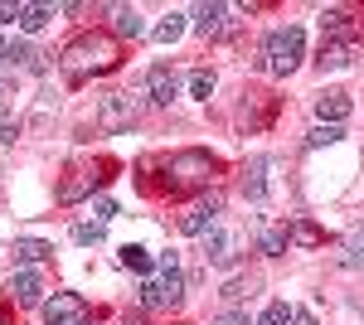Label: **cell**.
<instances>
[{"label":"cell","mask_w":364,"mask_h":325,"mask_svg":"<svg viewBox=\"0 0 364 325\" xmlns=\"http://www.w3.org/2000/svg\"><path fill=\"white\" fill-rule=\"evenodd\" d=\"M39 311H44V321H49V325H73V321H83V316H87V301L78 297V292H54Z\"/></svg>","instance_id":"obj_7"},{"label":"cell","mask_w":364,"mask_h":325,"mask_svg":"<svg viewBox=\"0 0 364 325\" xmlns=\"http://www.w3.org/2000/svg\"><path fill=\"white\" fill-rule=\"evenodd\" d=\"M214 325H252V321H248V316H243V311H224V316H219V321H214Z\"/></svg>","instance_id":"obj_30"},{"label":"cell","mask_w":364,"mask_h":325,"mask_svg":"<svg viewBox=\"0 0 364 325\" xmlns=\"http://www.w3.org/2000/svg\"><path fill=\"white\" fill-rule=\"evenodd\" d=\"M112 29L122 34V39H141V34H146V20H141V10H132V5H117Z\"/></svg>","instance_id":"obj_15"},{"label":"cell","mask_w":364,"mask_h":325,"mask_svg":"<svg viewBox=\"0 0 364 325\" xmlns=\"http://www.w3.org/2000/svg\"><path fill=\"white\" fill-rule=\"evenodd\" d=\"M136 122V102H132V92H107V97H97V127L107 136L127 132Z\"/></svg>","instance_id":"obj_6"},{"label":"cell","mask_w":364,"mask_h":325,"mask_svg":"<svg viewBox=\"0 0 364 325\" xmlns=\"http://www.w3.org/2000/svg\"><path fill=\"white\" fill-rule=\"evenodd\" d=\"M5 58H15L25 73H39V54H34L29 44H10V54H5Z\"/></svg>","instance_id":"obj_28"},{"label":"cell","mask_w":364,"mask_h":325,"mask_svg":"<svg viewBox=\"0 0 364 325\" xmlns=\"http://www.w3.org/2000/svg\"><path fill=\"white\" fill-rule=\"evenodd\" d=\"M228 257H233V238H228L224 228H209L204 233V262H219L224 267Z\"/></svg>","instance_id":"obj_16"},{"label":"cell","mask_w":364,"mask_h":325,"mask_svg":"<svg viewBox=\"0 0 364 325\" xmlns=\"http://www.w3.org/2000/svg\"><path fill=\"white\" fill-rule=\"evenodd\" d=\"M10 297H15V306H44V277L20 267L10 277Z\"/></svg>","instance_id":"obj_9"},{"label":"cell","mask_w":364,"mask_h":325,"mask_svg":"<svg viewBox=\"0 0 364 325\" xmlns=\"http://www.w3.org/2000/svg\"><path fill=\"white\" fill-rule=\"evenodd\" d=\"M291 321H296V311H291L287 301H272V306L262 311V325H291Z\"/></svg>","instance_id":"obj_27"},{"label":"cell","mask_w":364,"mask_h":325,"mask_svg":"<svg viewBox=\"0 0 364 325\" xmlns=\"http://www.w3.org/2000/svg\"><path fill=\"white\" fill-rule=\"evenodd\" d=\"M102 233H107V223L102 218H83V223H73V243H102Z\"/></svg>","instance_id":"obj_22"},{"label":"cell","mask_w":364,"mask_h":325,"mask_svg":"<svg viewBox=\"0 0 364 325\" xmlns=\"http://www.w3.org/2000/svg\"><path fill=\"white\" fill-rule=\"evenodd\" d=\"M267 170H272V161L257 156V161L248 165V175H243V194H248L252 204H262V194H267Z\"/></svg>","instance_id":"obj_14"},{"label":"cell","mask_w":364,"mask_h":325,"mask_svg":"<svg viewBox=\"0 0 364 325\" xmlns=\"http://www.w3.org/2000/svg\"><path fill=\"white\" fill-rule=\"evenodd\" d=\"M291 325H316V316H306V311H296V321Z\"/></svg>","instance_id":"obj_33"},{"label":"cell","mask_w":364,"mask_h":325,"mask_svg":"<svg viewBox=\"0 0 364 325\" xmlns=\"http://www.w3.org/2000/svg\"><path fill=\"white\" fill-rule=\"evenodd\" d=\"M161 185H166L170 194H190V190H209L214 185V175L224 170L219 165V156H209V151H199V146H190V151H170V156H161Z\"/></svg>","instance_id":"obj_2"},{"label":"cell","mask_w":364,"mask_h":325,"mask_svg":"<svg viewBox=\"0 0 364 325\" xmlns=\"http://www.w3.org/2000/svg\"><path fill=\"white\" fill-rule=\"evenodd\" d=\"M291 243V223H257V252L262 257H282Z\"/></svg>","instance_id":"obj_11"},{"label":"cell","mask_w":364,"mask_h":325,"mask_svg":"<svg viewBox=\"0 0 364 325\" xmlns=\"http://www.w3.org/2000/svg\"><path fill=\"white\" fill-rule=\"evenodd\" d=\"M291 238H296L301 247H321V243H326V233H321L316 223H306V218H301V223H291Z\"/></svg>","instance_id":"obj_24"},{"label":"cell","mask_w":364,"mask_h":325,"mask_svg":"<svg viewBox=\"0 0 364 325\" xmlns=\"http://www.w3.org/2000/svg\"><path fill=\"white\" fill-rule=\"evenodd\" d=\"M190 92H195L199 102H209V92H214V73H209V68H195V73H190Z\"/></svg>","instance_id":"obj_26"},{"label":"cell","mask_w":364,"mask_h":325,"mask_svg":"<svg viewBox=\"0 0 364 325\" xmlns=\"http://www.w3.org/2000/svg\"><path fill=\"white\" fill-rule=\"evenodd\" d=\"M219 214H224V194L209 190L204 199H195V204L180 214V233H185V238H204V233L214 228V218H219Z\"/></svg>","instance_id":"obj_5"},{"label":"cell","mask_w":364,"mask_h":325,"mask_svg":"<svg viewBox=\"0 0 364 325\" xmlns=\"http://www.w3.org/2000/svg\"><path fill=\"white\" fill-rule=\"evenodd\" d=\"M49 20H54V10H49V5H20V29H25V34L44 29Z\"/></svg>","instance_id":"obj_19"},{"label":"cell","mask_w":364,"mask_h":325,"mask_svg":"<svg viewBox=\"0 0 364 325\" xmlns=\"http://www.w3.org/2000/svg\"><path fill=\"white\" fill-rule=\"evenodd\" d=\"M175 92H180V78L170 73L166 63H156V68L146 73V97H151L156 107H170V102H175Z\"/></svg>","instance_id":"obj_8"},{"label":"cell","mask_w":364,"mask_h":325,"mask_svg":"<svg viewBox=\"0 0 364 325\" xmlns=\"http://www.w3.org/2000/svg\"><path fill=\"white\" fill-rule=\"evenodd\" d=\"M252 292H257V277H252V272H243V277H233V282H228L219 297H224V301H228V311H233V306H243Z\"/></svg>","instance_id":"obj_17"},{"label":"cell","mask_w":364,"mask_h":325,"mask_svg":"<svg viewBox=\"0 0 364 325\" xmlns=\"http://www.w3.org/2000/svg\"><path fill=\"white\" fill-rule=\"evenodd\" d=\"M340 267H364V228H350V238L340 243Z\"/></svg>","instance_id":"obj_18"},{"label":"cell","mask_w":364,"mask_h":325,"mask_svg":"<svg viewBox=\"0 0 364 325\" xmlns=\"http://www.w3.org/2000/svg\"><path fill=\"white\" fill-rule=\"evenodd\" d=\"M185 20H190V15H180V10H170L166 20L156 25V44H175V39L185 34Z\"/></svg>","instance_id":"obj_20"},{"label":"cell","mask_w":364,"mask_h":325,"mask_svg":"<svg viewBox=\"0 0 364 325\" xmlns=\"http://www.w3.org/2000/svg\"><path fill=\"white\" fill-rule=\"evenodd\" d=\"M127 325H141V321H127Z\"/></svg>","instance_id":"obj_37"},{"label":"cell","mask_w":364,"mask_h":325,"mask_svg":"<svg viewBox=\"0 0 364 325\" xmlns=\"http://www.w3.org/2000/svg\"><path fill=\"white\" fill-rule=\"evenodd\" d=\"M73 325H92V321H87V316H83V321H73Z\"/></svg>","instance_id":"obj_36"},{"label":"cell","mask_w":364,"mask_h":325,"mask_svg":"<svg viewBox=\"0 0 364 325\" xmlns=\"http://www.w3.org/2000/svg\"><path fill=\"white\" fill-rule=\"evenodd\" d=\"M20 136V122L10 117V107H0V141H15Z\"/></svg>","instance_id":"obj_29"},{"label":"cell","mask_w":364,"mask_h":325,"mask_svg":"<svg viewBox=\"0 0 364 325\" xmlns=\"http://www.w3.org/2000/svg\"><path fill=\"white\" fill-rule=\"evenodd\" d=\"M340 136H345L340 127H326V122H316V127L306 132V146H336Z\"/></svg>","instance_id":"obj_25"},{"label":"cell","mask_w":364,"mask_h":325,"mask_svg":"<svg viewBox=\"0 0 364 325\" xmlns=\"http://www.w3.org/2000/svg\"><path fill=\"white\" fill-rule=\"evenodd\" d=\"M117 63H122V44H117V34L107 29H92V34H78L63 54H58V68H63V78L73 82H87L97 78V73H112Z\"/></svg>","instance_id":"obj_1"},{"label":"cell","mask_w":364,"mask_h":325,"mask_svg":"<svg viewBox=\"0 0 364 325\" xmlns=\"http://www.w3.org/2000/svg\"><path fill=\"white\" fill-rule=\"evenodd\" d=\"M0 54H10V44H5V34H0Z\"/></svg>","instance_id":"obj_35"},{"label":"cell","mask_w":364,"mask_h":325,"mask_svg":"<svg viewBox=\"0 0 364 325\" xmlns=\"http://www.w3.org/2000/svg\"><path fill=\"white\" fill-rule=\"evenodd\" d=\"M117 257H122V267L141 272V277L151 272V252H146V247H136V243H127V247H122V252H117Z\"/></svg>","instance_id":"obj_23"},{"label":"cell","mask_w":364,"mask_h":325,"mask_svg":"<svg viewBox=\"0 0 364 325\" xmlns=\"http://www.w3.org/2000/svg\"><path fill=\"white\" fill-rule=\"evenodd\" d=\"M112 214H117V204H112V199H97V218L107 223V218H112Z\"/></svg>","instance_id":"obj_32"},{"label":"cell","mask_w":364,"mask_h":325,"mask_svg":"<svg viewBox=\"0 0 364 325\" xmlns=\"http://www.w3.org/2000/svg\"><path fill=\"white\" fill-rule=\"evenodd\" d=\"M301 49H306V34L301 25H282L267 34V44H262V68L272 73V78H287L296 63H301Z\"/></svg>","instance_id":"obj_3"},{"label":"cell","mask_w":364,"mask_h":325,"mask_svg":"<svg viewBox=\"0 0 364 325\" xmlns=\"http://www.w3.org/2000/svg\"><path fill=\"white\" fill-rule=\"evenodd\" d=\"M44 257H49V243H39V238H20L15 243V262H25V267L44 262Z\"/></svg>","instance_id":"obj_21"},{"label":"cell","mask_w":364,"mask_h":325,"mask_svg":"<svg viewBox=\"0 0 364 325\" xmlns=\"http://www.w3.org/2000/svg\"><path fill=\"white\" fill-rule=\"evenodd\" d=\"M0 25H20V5H0Z\"/></svg>","instance_id":"obj_31"},{"label":"cell","mask_w":364,"mask_h":325,"mask_svg":"<svg viewBox=\"0 0 364 325\" xmlns=\"http://www.w3.org/2000/svg\"><path fill=\"white\" fill-rule=\"evenodd\" d=\"M350 107H355L350 92H321V97H316V117H321L326 127H340V122L350 117Z\"/></svg>","instance_id":"obj_12"},{"label":"cell","mask_w":364,"mask_h":325,"mask_svg":"<svg viewBox=\"0 0 364 325\" xmlns=\"http://www.w3.org/2000/svg\"><path fill=\"white\" fill-rule=\"evenodd\" d=\"M0 325H10V311H5V306H0Z\"/></svg>","instance_id":"obj_34"},{"label":"cell","mask_w":364,"mask_h":325,"mask_svg":"<svg viewBox=\"0 0 364 325\" xmlns=\"http://www.w3.org/2000/svg\"><path fill=\"white\" fill-rule=\"evenodd\" d=\"M228 5H199L195 10V34H204V39H219V34H228Z\"/></svg>","instance_id":"obj_10"},{"label":"cell","mask_w":364,"mask_h":325,"mask_svg":"<svg viewBox=\"0 0 364 325\" xmlns=\"http://www.w3.org/2000/svg\"><path fill=\"white\" fill-rule=\"evenodd\" d=\"M185 301V277H180V257L161 252V277H146L141 282V306L161 311V306H180Z\"/></svg>","instance_id":"obj_4"},{"label":"cell","mask_w":364,"mask_h":325,"mask_svg":"<svg viewBox=\"0 0 364 325\" xmlns=\"http://www.w3.org/2000/svg\"><path fill=\"white\" fill-rule=\"evenodd\" d=\"M321 68H350L355 63V39H321Z\"/></svg>","instance_id":"obj_13"}]
</instances>
